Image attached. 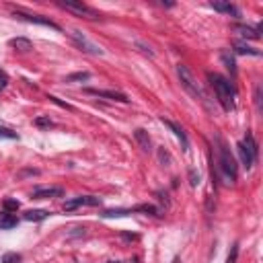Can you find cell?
<instances>
[{
    "instance_id": "10",
    "label": "cell",
    "mask_w": 263,
    "mask_h": 263,
    "mask_svg": "<svg viewBox=\"0 0 263 263\" xmlns=\"http://www.w3.org/2000/svg\"><path fill=\"white\" fill-rule=\"evenodd\" d=\"M88 95H95V97H103V99H111V101H119V103H127L129 99L123 95V92H117V90H103V88H86Z\"/></svg>"
},
{
    "instance_id": "9",
    "label": "cell",
    "mask_w": 263,
    "mask_h": 263,
    "mask_svg": "<svg viewBox=\"0 0 263 263\" xmlns=\"http://www.w3.org/2000/svg\"><path fill=\"white\" fill-rule=\"evenodd\" d=\"M64 193H66L64 187L49 185V187H37V189H33L31 197H33V199H49V197H62Z\"/></svg>"
},
{
    "instance_id": "20",
    "label": "cell",
    "mask_w": 263,
    "mask_h": 263,
    "mask_svg": "<svg viewBox=\"0 0 263 263\" xmlns=\"http://www.w3.org/2000/svg\"><path fill=\"white\" fill-rule=\"evenodd\" d=\"M88 78H90V72H74V74L66 76V82H82V80H88Z\"/></svg>"
},
{
    "instance_id": "17",
    "label": "cell",
    "mask_w": 263,
    "mask_h": 263,
    "mask_svg": "<svg viewBox=\"0 0 263 263\" xmlns=\"http://www.w3.org/2000/svg\"><path fill=\"white\" fill-rule=\"evenodd\" d=\"M47 216H49L47 210H27V212H23V218L29 220V222H41V220H45Z\"/></svg>"
},
{
    "instance_id": "29",
    "label": "cell",
    "mask_w": 263,
    "mask_h": 263,
    "mask_svg": "<svg viewBox=\"0 0 263 263\" xmlns=\"http://www.w3.org/2000/svg\"><path fill=\"white\" fill-rule=\"evenodd\" d=\"M109 263H119V261H109Z\"/></svg>"
},
{
    "instance_id": "28",
    "label": "cell",
    "mask_w": 263,
    "mask_h": 263,
    "mask_svg": "<svg viewBox=\"0 0 263 263\" xmlns=\"http://www.w3.org/2000/svg\"><path fill=\"white\" fill-rule=\"evenodd\" d=\"M189 179H191V181H189V183H191V185H193V187H195V185H197V183H199V175H197V173H195V171H193V168H189Z\"/></svg>"
},
{
    "instance_id": "6",
    "label": "cell",
    "mask_w": 263,
    "mask_h": 263,
    "mask_svg": "<svg viewBox=\"0 0 263 263\" xmlns=\"http://www.w3.org/2000/svg\"><path fill=\"white\" fill-rule=\"evenodd\" d=\"M58 6H62L64 10H70V12H74L76 16H82V18H88V21H95V18H99L101 14L95 10V8H90L88 4H84V2H58Z\"/></svg>"
},
{
    "instance_id": "13",
    "label": "cell",
    "mask_w": 263,
    "mask_h": 263,
    "mask_svg": "<svg viewBox=\"0 0 263 263\" xmlns=\"http://www.w3.org/2000/svg\"><path fill=\"white\" fill-rule=\"evenodd\" d=\"M212 8L218 10V12H222V14H230V16H234V18L240 16V10H238L234 4H230V2H212Z\"/></svg>"
},
{
    "instance_id": "24",
    "label": "cell",
    "mask_w": 263,
    "mask_h": 263,
    "mask_svg": "<svg viewBox=\"0 0 263 263\" xmlns=\"http://www.w3.org/2000/svg\"><path fill=\"white\" fill-rule=\"evenodd\" d=\"M222 62H224V64H226V68H228V70H230V72H232V74H234V72H236V68H234V60H232V58H230V55H228V53H226V51H224V53H222Z\"/></svg>"
},
{
    "instance_id": "1",
    "label": "cell",
    "mask_w": 263,
    "mask_h": 263,
    "mask_svg": "<svg viewBox=\"0 0 263 263\" xmlns=\"http://www.w3.org/2000/svg\"><path fill=\"white\" fill-rule=\"evenodd\" d=\"M214 150H216L214 162H216V173H218L220 181L224 185H234L236 175H238V166H236V160H234L230 148L226 146V142L218 134L214 136Z\"/></svg>"
},
{
    "instance_id": "11",
    "label": "cell",
    "mask_w": 263,
    "mask_h": 263,
    "mask_svg": "<svg viewBox=\"0 0 263 263\" xmlns=\"http://www.w3.org/2000/svg\"><path fill=\"white\" fill-rule=\"evenodd\" d=\"M160 121H162V123H164V125H166V127H168V129H171L179 140H181V148H183V150H187V148H189V140H187V134L183 132V127H181L179 123L171 121V119H164V117H162Z\"/></svg>"
},
{
    "instance_id": "19",
    "label": "cell",
    "mask_w": 263,
    "mask_h": 263,
    "mask_svg": "<svg viewBox=\"0 0 263 263\" xmlns=\"http://www.w3.org/2000/svg\"><path fill=\"white\" fill-rule=\"evenodd\" d=\"M134 214V208H117V210H105L101 216L103 218H119V216H129Z\"/></svg>"
},
{
    "instance_id": "21",
    "label": "cell",
    "mask_w": 263,
    "mask_h": 263,
    "mask_svg": "<svg viewBox=\"0 0 263 263\" xmlns=\"http://www.w3.org/2000/svg\"><path fill=\"white\" fill-rule=\"evenodd\" d=\"M16 138H18V134H16L14 129L0 125V140H16Z\"/></svg>"
},
{
    "instance_id": "23",
    "label": "cell",
    "mask_w": 263,
    "mask_h": 263,
    "mask_svg": "<svg viewBox=\"0 0 263 263\" xmlns=\"http://www.w3.org/2000/svg\"><path fill=\"white\" fill-rule=\"evenodd\" d=\"M236 257H238V242L232 245V249H230V253L226 257V263H236Z\"/></svg>"
},
{
    "instance_id": "8",
    "label": "cell",
    "mask_w": 263,
    "mask_h": 263,
    "mask_svg": "<svg viewBox=\"0 0 263 263\" xmlns=\"http://www.w3.org/2000/svg\"><path fill=\"white\" fill-rule=\"evenodd\" d=\"M14 16H16V18H21V21H27V23H35V25H43V27H49V29H53V31H60V25H58V23H53L51 18L41 16V14H31V12L16 10V12H14Z\"/></svg>"
},
{
    "instance_id": "16",
    "label": "cell",
    "mask_w": 263,
    "mask_h": 263,
    "mask_svg": "<svg viewBox=\"0 0 263 263\" xmlns=\"http://www.w3.org/2000/svg\"><path fill=\"white\" fill-rule=\"evenodd\" d=\"M8 45L14 47V49H18V51H29V49H33V43H31V39H27V37H14V39L8 41Z\"/></svg>"
},
{
    "instance_id": "4",
    "label": "cell",
    "mask_w": 263,
    "mask_h": 263,
    "mask_svg": "<svg viewBox=\"0 0 263 263\" xmlns=\"http://www.w3.org/2000/svg\"><path fill=\"white\" fill-rule=\"evenodd\" d=\"M236 150H238V156H240V162L245 164V168H251V166L257 162L259 148H257V142H255L253 134H249V132H247L245 140L236 144Z\"/></svg>"
},
{
    "instance_id": "5",
    "label": "cell",
    "mask_w": 263,
    "mask_h": 263,
    "mask_svg": "<svg viewBox=\"0 0 263 263\" xmlns=\"http://www.w3.org/2000/svg\"><path fill=\"white\" fill-rule=\"evenodd\" d=\"M70 37H72L74 45H76L80 51H84V53H90V55H103V53H105V49H103L101 45H97L95 41H90L84 33H80V31H76V29L70 33Z\"/></svg>"
},
{
    "instance_id": "2",
    "label": "cell",
    "mask_w": 263,
    "mask_h": 263,
    "mask_svg": "<svg viewBox=\"0 0 263 263\" xmlns=\"http://www.w3.org/2000/svg\"><path fill=\"white\" fill-rule=\"evenodd\" d=\"M208 80H210V84H212V88L216 92V99L222 105V109L224 111H232L234 109V97H236V90H234L232 82L228 78L216 74V72H210Z\"/></svg>"
},
{
    "instance_id": "26",
    "label": "cell",
    "mask_w": 263,
    "mask_h": 263,
    "mask_svg": "<svg viewBox=\"0 0 263 263\" xmlns=\"http://www.w3.org/2000/svg\"><path fill=\"white\" fill-rule=\"evenodd\" d=\"M35 125H39V127H51L53 121H51L49 117H37V119H35Z\"/></svg>"
},
{
    "instance_id": "15",
    "label": "cell",
    "mask_w": 263,
    "mask_h": 263,
    "mask_svg": "<svg viewBox=\"0 0 263 263\" xmlns=\"http://www.w3.org/2000/svg\"><path fill=\"white\" fill-rule=\"evenodd\" d=\"M16 216L14 214H10V212H0V230H10V228H14L16 226Z\"/></svg>"
},
{
    "instance_id": "25",
    "label": "cell",
    "mask_w": 263,
    "mask_h": 263,
    "mask_svg": "<svg viewBox=\"0 0 263 263\" xmlns=\"http://www.w3.org/2000/svg\"><path fill=\"white\" fill-rule=\"evenodd\" d=\"M2 263H21V255H16V253H6V255L2 257Z\"/></svg>"
},
{
    "instance_id": "7",
    "label": "cell",
    "mask_w": 263,
    "mask_h": 263,
    "mask_svg": "<svg viewBox=\"0 0 263 263\" xmlns=\"http://www.w3.org/2000/svg\"><path fill=\"white\" fill-rule=\"evenodd\" d=\"M101 203H103V199L97 197V195H78V197H72V199H68V201L64 203V212H72V210H76V208H80V205L97 208V205H101Z\"/></svg>"
},
{
    "instance_id": "3",
    "label": "cell",
    "mask_w": 263,
    "mask_h": 263,
    "mask_svg": "<svg viewBox=\"0 0 263 263\" xmlns=\"http://www.w3.org/2000/svg\"><path fill=\"white\" fill-rule=\"evenodd\" d=\"M177 76H179L183 88H185L193 99H197V101H205V95H203V90H201L197 78L193 76V72H191L185 64H177Z\"/></svg>"
},
{
    "instance_id": "12",
    "label": "cell",
    "mask_w": 263,
    "mask_h": 263,
    "mask_svg": "<svg viewBox=\"0 0 263 263\" xmlns=\"http://www.w3.org/2000/svg\"><path fill=\"white\" fill-rule=\"evenodd\" d=\"M134 140L138 142V146L142 148V152H150V150H152V142H150V136H148L146 129L138 127V129L134 132Z\"/></svg>"
},
{
    "instance_id": "14",
    "label": "cell",
    "mask_w": 263,
    "mask_h": 263,
    "mask_svg": "<svg viewBox=\"0 0 263 263\" xmlns=\"http://www.w3.org/2000/svg\"><path fill=\"white\" fill-rule=\"evenodd\" d=\"M234 31L242 39H259V27H249V25H236Z\"/></svg>"
},
{
    "instance_id": "18",
    "label": "cell",
    "mask_w": 263,
    "mask_h": 263,
    "mask_svg": "<svg viewBox=\"0 0 263 263\" xmlns=\"http://www.w3.org/2000/svg\"><path fill=\"white\" fill-rule=\"evenodd\" d=\"M234 51H236V53H240V55H261V51H259V49H255V47L247 45L245 41H236V43H234Z\"/></svg>"
},
{
    "instance_id": "22",
    "label": "cell",
    "mask_w": 263,
    "mask_h": 263,
    "mask_svg": "<svg viewBox=\"0 0 263 263\" xmlns=\"http://www.w3.org/2000/svg\"><path fill=\"white\" fill-rule=\"evenodd\" d=\"M18 208H21V203H18L16 199H4V201H2V210H4V212H10V214H12V212H16Z\"/></svg>"
},
{
    "instance_id": "27",
    "label": "cell",
    "mask_w": 263,
    "mask_h": 263,
    "mask_svg": "<svg viewBox=\"0 0 263 263\" xmlns=\"http://www.w3.org/2000/svg\"><path fill=\"white\" fill-rule=\"evenodd\" d=\"M255 105H257V111L261 113V86L255 88Z\"/></svg>"
}]
</instances>
